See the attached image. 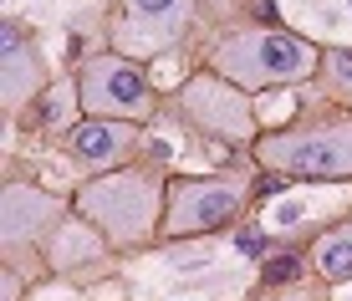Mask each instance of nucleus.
<instances>
[{
    "mask_svg": "<svg viewBox=\"0 0 352 301\" xmlns=\"http://www.w3.org/2000/svg\"><path fill=\"white\" fill-rule=\"evenodd\" d=\"M168 184L148 168H118V174L87 179L72 194V214L87 220L113 250H138L153 235H164Z\"/></svg>",
    "mask_w": 352,
    "mask_h": 301,
    "instance_id": "obj_1",
    "label": "nucleus"
},
{
    "mask_svg": "<svg viewBox=\"0 0 352 301\" xmlns=\"http://www.w3.org/2000/svg\"><path fill=\"white\" fill-rule=\"evenodd\" d=\"M210 71L225 77L240 92H261V87H291L307 82L311 71H322V52L296 31H276V26H250L235 31L214 46Z\"/></svg>",
    "mask_w": 352,
    "mask_h": 301,
    "instance_id": "obj_2",
    "label": "nucleus"
},
{
    "mask_svg": "<svg viewBox=\"0 0 352 301\" xmlns=\"http://www.w3.org/2000/svg\"><path fill=\"white\" fill-rule=\"evenodd\" d=\"M256 159L276 179H352V113L301 118L281 133H261Z\"/></svg>",
    "mask_w": 352,
    "mask_h": 301,
    "instance_id": "obj_3",
    "label": "nucleus"
},
{
    "mask_svg": "<svg viewBox=\"0 0 352 301\" xmlns=\"http://www.w3.org/2000/svg\"><path fill=\"white\" fill-rule=\"evenodd\" d=\"M77 102L87 118H102V123H148L153 107H159V92H153L148 71H143L133 56L123 52H102L82 67L77 77Z\"/></svg>",
    "mask_w": 352,
    "mask_h": 301,
    "instance_id": "obj_4",
    "label": "nucleus"
},
{
    "mask_svg": "<svg viewBox=\"0 0 352 301\" xmlns=\"http://www.w3.org/2000/svg\"><path fill=\"white\" fill-rule=\"evenodd\" d=\"M245 179L235 174H184L168 184V210H164V235L168 240H189V235H214L225 225L240 220L245 210Z\"/></svg>",
    "mask_w": 352,
    "mask_h": 301,
    "instance_id": "obj_5",
    "label": "nucleus"
},
{
    "mask_svg": "<svg viewBox=\"0 0 352 301\" xmlns=\"http://www.w3.org/2000/svg\"><path fill=\"white\" fill-rule=\"evenodd\" d=\"M179 118L199 133L220 138V143H250L256 138V107L240 87H230L214 71H199L179 87Z\"/></svg>",
    "mask_w": 352,
    "mask_h": 301,
    "instance_id": "obj_6",
    "label": "nucleus"
},
{
    "mask_svg": "<svg viewBox=\"0 0 352 301\" xmlns=\"http://www.w3.org/2000/svg\"><path fill=\"white\" fill-rule=\"evenodd\" d=\"M128 16L118 26V52L123 56H159L184 36L194 0H123Z\"/></svg>",
    "mask_w": 352,
    "mask_h": 301,
    "instance_id": "obj_7",
    "label": "nucleus"
},
{
    "mask_svg": "<svg viewBox=\"0 0 352 301\" xmlns=\"http://www.w3.org/2000/svg\"><path fill=\"white\" fill-rule=\"evenodd\" d=\"M138 123H102V118H87V123H77L67 133V159L77 164V168H87L92 179H102V174H118V168H128L133 164V153H138Z\"/></svg>",
    "mask_w": 352,
    "mask_h": 301,
    "instance_id": "obj_8",
    "label": "nucleus"
},
{
    "mask_svg": "<svg viewBox=\"0 0 352 301\" xmlns=\"http://www.w3.org/2000/svg\"><path fill=\"white\" fill-rule=\"evenodd\" d=\"M67 214V199L46 194V189L36 184H21V179H10L6 184V199H0V225H6V256H16L21 240L36 245V240H46L56 230V220Z\"/></svg>",
    "mask_w": 352,
    "mask_h": 301,
    "instance_id": "obj_9",
    "label": "nucleus"
},
{
    "mask_svg": "<svg viewBox=\"0 0 352 301\" xmlns=\"http://www.w3.org/2000/svg\"><path fill=\"white\" fill-rule=\"evenodd\" d=\"M107 250L113 245H107L87 220H62L52 235H46V260H52V271H62V276H102Z\"/></svg>",
    "mask_w": 352,
    "mask_h": 301,
    "instance_id": "obj_10",
    "label": "nucleus"
},
{
    "mask_svg": "<svg viewBox=\"0 0 352 301\" xmlns=\"http://www.w3.org/2000/svg\"><path fill=\"white\" fill-rule=\"evenodd\" d=\"M41 87H46L41 52L31 46V36H21V21H6V113H21Z\"/></svg>",
    "mask_w": 352,
    "mask_h": 301,
    "instance_id": "obj_11",
    "label": "nucleus"
},
{
    "mask_svg": "<svg viewBox=\"0 0 352 301\" xmlns=\"http://www.w3.org/2000/svg\"><path fill=\"white\" fill-rule=\"evenodd\" d=\"M311 266L327 286H347L352 281V220H337L332 230L317 235L311 245Z\"/></svg>",
    "mask_w": 352,
    "mask_h": 301,
    "instance_id": "obj_12",
    "label": "nucleus"
},
{
    "mask_svg": "<svg viewBox=\"0 0 352 301\" xmlns=\"http://www.w3.org/2000/svg\"><path fill=\"white\" fill-rule=\"evenodd\" d=\"M322 71H327V82H332L337 98H347V102H352V46L322 52Z\"/></svg>",
    "mask_w": 352,
    "mask_h": 301,
    "instance_id": "obj_13",
    "label": "nucleus"
},
{
    "mask_svg": "<svg viewBox=\"0 0 352 301\" xmlns=\"http://www.w3.org/2000/svg\"><path fill=\"white\" fill-rule=\"evenodd\" d=\"M261 271H265V286H286L291 276L301 271V260H296V256H276V260H265Z\"/></svg>",
    "mask_w": 352,
    "mask_h": 301,
    "instance_id": "obj_14",
    "label": "nucleus"
},
{
    "mask_svg": "<svg viewBox=\"0 0 352 301\" xmlns=\"http://www.w3.org/2000/svg\"><path fill=\"white\" fill-rule=\"evenodd\" d=\"M240 250H250V256H256V250H265V235H256V230H245V235H240Z\"/></svg>",
    "mask_w": 352,
    "mask_h": 301,
    "instance_id": "obj_15",
    "label": "nucleus"
},
{
    "mask_svg": "<svg viewBox=\"0 0 352 301\" xmlns=\"http://www.w3.org/2000/svg\"><path fill=\"white\" fill-rule=\"evenodd\" d=\"M6 301H21V281H16V271H6Z\"/></svg>",
    "mask_w": 352,
    "mask_h": 301,
    "instance_id": "obj_16",
    "label": "nucleus"
}]
</instances>
